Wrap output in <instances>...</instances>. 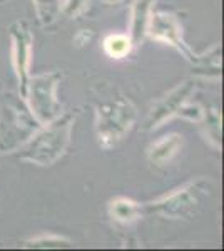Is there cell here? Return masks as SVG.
Segmentation results:
<instances>
[{"mask_svg":"<svg viewBox=\"0 0 224 251\" xmlns=\"http://www.w3.org/2000/svg\"><path fill=\"white\" fill-rule=\"evenodd\" d=\"M75 121V112H60L50 123L40 126L30 139L15 152L22 161L35 166L47 168L55 164L67 152Z\"/></svg>","mask_w":224,"mask_h":251,"instance_id":"cell-1","label":"cell"},{"mask_svg":"<svg viewBox=\"0 0 224 251\" xmlns=\"http://www.w3.org/2000/svg\"><path fill=\"white\" fill-rule=\"evenodd\" d=\"M40 126L19 92L0 87V152H15Z\"/></svg>","mask_w":224,"mask_h":251,"instance_id":"cell-2","label":"cell"},{"mask_svg":"<svg viewBox=\"0 0 224 251\" xmlns=\"http://www.w3.org/2000/svg\"><path fill=\"white\" fill-rule=\"evenodd\" d=\"M213 191V181L207 177H196L154 201H149L146 206L166 220H191L201 211L204 201Z\"/></svg>","mask_w":224,"mask_h":251,"instance_id":"cell-3","label":"cell"},{"mask_svg":"<svg viewBox=\"0 0 224 251\" xmlns=\"http://www.w3.org/2000/svg\"><path fill=\"white\" fill-rule=\"evenodd\" d=\"M137 121V107L129 97L119 94L96 106L97 144L105 151L112 149L131 132Z\"/></svg>","mask_w":224,"mask_h":251,"instance_id":"cell-4","label":"cell"},{"mask_svg":"<svg viewBox=\"0 0 224 251\" xmlns=\"http://www.w3.org/2000/svg\"><path fill=\"white\" fill-rule=\"evenodd\" d=\"M62 82L59 71H49L37 75H28L22 97L40 124H47L62 112V104L57 99V89Z\"/></svg>","mask_w":224,"mask_h":251,"instance_id":"cell-5","label":"cell"},{"mask_svg":"<svg viewBox=\"0 0 224 251\" xmlns=\"http://www.w3.org/2000/svg\"><path fill=\"white\" fill-rule=\"evenodd\" d=\"M146 35L156 40V42L173 47L187 62L196 64L198 54L187 46V42L184 40V34H182L181 22L171 12H150L148 25H146Z\"/></svg>","mask_w":224,"mask_h":251,"instance_id":"cell-6","label":"cell"},{"mask_svg":"<svg viewBox=\"0 0 224 251\" xmlns=\"http://www.w3.org/2000/svg\"><path fill=\"white\" fill-rule=\"evenodd\" d=\"M10 62L19 82V94H24L27 79L30 75L32 54H34V34L22 20H15L9 25Z\"/></svg>","mask_w":224,"mask_h":251,"instance_id":"cell-7","label":"cell"},{"mask_svg":"<svg viewBox=\"0 0 224 251\" xmlns=\"http://www.w3.org/2000/svg\"><path fill=\"white\" fill-rule=\"evenodd\" d=\"M194 91H196V84L193 80H182L174 89H171L168 94L162 96L150 109L148 121H146V129L154 131V129L164 126L173 117H176L177 111L186 100H189Z\"/></svg>","mask_w":224,"mask_h":251,"instance_id":"cell-8","label":"cell"},{"mask_svg":"<svg viewBox=\"0 0 224 251\" xmlns=\"http://www.w3.org/2000/svg\"><path fill=\"white\" fill-rule=\"evenodd\" d=\"M182 146H184V137L177 132H171V134L159 137L149 146L148 159L156 166H164L181 152Z\"/></svg>","mask_w":224,"mask_h":251,"instance_id":"cell-9","label":"cell"},{"mask_svg":"<svg viewBox=\"0 0 224 251\" xmlns=\"http://www.w3.org/2000/svg\"><path fill=\"white\" fill-rule=\"evenodd\" d=\"M107 214L114 223L119 225H132L142 218V206L137 201L125 196H116L109 201Z\"/></svg>","mask_w":224,"mask_h":251,"instance_id":"cell-10","label":"cell"},{"mask_svg":"<svg viewBox=\"0 0 224 251\" xmlns=\"http://www.w3.org/2000/svg\"><path fill=\"white\" fill-rule=\"evenodd\" d=\"M157 0H134L131 7V22H129V35H131L134 47L146 37V25H148L149 15Z\"/></svg>","mask_w":224,"mask_h":251,"instance_id":"cell-11","label":"cell"},{"mask_svg":"<svg viewBox=\"0 0 224 251\" xmlns=\"http://www.w3.org/2000/svg\"><path fill=\"white\" fill-rule=\"evenodd\" d=\"M194 66H196V74L201 77L219 79L221 75V47L219 44H214L204 54H198V60Z\"/></svg>","mask_w":224,"mask_h":251,"instance_id":"cell-12","label":"cell"},{"mask_svg":"<svg viewBox=\"0 0 224 251\" xmlns=\"http://www.w3.org/2000/svg\"><path fill=\"white\" fill-rule=\"evenodd\" d=\"M221 114L216 107L213 109H206L204 117L199 121V126H201V132L204 136V139L207 141V144L214 149H221Z\"/></svg>","mask_w":224,"mask_h":251,"instance_id":"cell-13","label":"cell"},{"mask_svg":"<svg viewBox=\"0 0 224 251\" xmlns=\"http://www.w3.org/2000/svg\"><path fill=\"white\" fill-rule=\"evenodd\" d=\"M102 49L107 57H111L114 60H121L125 59L134 49V42L129 34H109L105 35L102 40Z\"/></svg>","mask_w":224,"mask_h":251,"instance_id":"cell-14","label":"cell"},{"mask_svg":"<svg viewBox=\"0 0 224 251\" xmlns=\"http://www.w3.org/2000/svg\"><path fill=\"white\" fill-rule=\"evenodd\" d=\"M32 3L42 27H50L60 17V0H32Z\"/></svg>","mask_w":224,"mask_h":251,"instance_id":"cell-15","label":"cell"},{"mask_svg":"<svg viewBox=\"0 0 224 251\" xmlns=\"http://www.w3.org/2000/svg\"><path fill=\"white\" fill-rule=\"evenodd\" d=\"M71 240L62 234L55 233H40L37 236L30 238L24 243L25 248H35V250H52V248H64V246L71 245Z\"/></svg>","mask_w":224,"mask_h":251,"instance_id":"cell-16","label":"cell"},{"mask_svg":"<svg viewBox=\"0 0 224 251\" xmlns=\"http://www.w3.org/2000/svg\"><path fill=\"white\" fill-rule=\"evenodd\" d=\"M91 0H60V15L67 19H77L89 10Z\"/></svg>","mask_w":224,"mask_h":251,"instance_id":"cell-17","label":"cell"},{"mask_svg":"<svg viewBox=\"0 0 224 251\" xmlns=\"http://www.w3.org/2000/svg\"><path fill=\"white\" fill-rule=\"evenodd\" d=\"M206 109L198 102H191V100H186L184 104L181 106V109L177 111L176 117H182V119H187L191 123H199V121L204 117Z\"/></svg>","mask_w":224,"mask_h":251,"instance_id":"cell-18","label":"cell"},{"mask_svg":"<svg viewBox=\"0 0 224 251\" xmlns=\"http://www.w3.org/2000/svg\"><path fill=\"white\" fill-rule=\"evenodd\" d=\"M92 37H94L92 30H89V29H80V30L74 35V44H75L77 47H84V46H87V44L91 42Z\"/></svg>","mask_w":224,"mask_h":251,"instance_id":"cell-19","label":"cell"},{"mask_svg":"<svg viewBox=\"0 0 224 251\" xmlns=\"http://www.w3.org/2000/svg\"><path fill=\"white\" fill-rule=\"evenodd\" d=\"M102 3H105V5H117V3L124 2V0H100Z\"/></svg>","mask_w":224,"mask_h":251,"instance_id":"cell-20","label":"cell"},{"mask_svg":"<svg viewBox=\"0 0 224 251\" xmlns=\"http://www.w3.org/2000/svg\"><path fill=\"white\" fill-rule=\"evenodd\" d=\"M5 2H9V0H0V3H5Z\"/></svg>","mask_w":224,"mask_h":251,"instance_id":"cell-21","label":"cell"}]
</instances>
